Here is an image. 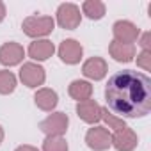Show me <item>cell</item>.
<instances>
[{
    "mask_svg": "<svg viewBox=\"0 0 151 151\" xmlns=\"http://www.w3.org/2000/svg\"><path fill=\"white\" fill-rule=\"evenodd\" d=\"M77 114L82 121L89 123V124H96L98 121H101V107L94 101V100H86V101H78L77 105Z\"/></svg>",
    "mask_w": 151,
    "mask_h": 151,
    "instance_id": "obj_11",
    "label": "cell"
},
{
    "mask_svg": "<svg viewBox=\"0 0 151 151\" xmlns=\"http://www.w3.org/2000/svg\"><path fill=\"white\" fill-rule=\"evenodd\" d=\"M45 78H46V75H45L43 66H39L36 62H25L20 69V80L30 89H36V87L43 86Z\"/></svg>",
    "mask_w": 151,
    "mask_h": 151,
    "instance_id": "obj_5",
    "label": "cell"
},
{
    "mask_svg": "<svg viewBox=\"0 0 151 151\" xmlns=\"http://www.w3.org/2000/svg\"><path fill=\"white\" fill-rule=\"evenodd\" d=\"M68 124L69 117L64 112H53L39 123V128L43 133H46V137H62L68 130Z\"/></svg>",
    "mask_w": 151,
    "mask_h": 151,
    "instance_id": "obj_3",
    "label": "cell"
},
{
    "mask_svg": "<svg viewBox=\"0 0 151 151\" xmlns=\"http://www.w3.org/2000/svg\"><path fill=\"white\" fill-rule=\"evenodd\" d=\"M16 89V77L11 71H0V94H11Z\"/></svg>",
    "mask_w": 151,
    "mask_h": 151,
    "instance_id": "obj_18",
    "label": "cell"
},
{
    "mask_svg": "<svg viewBox=\"0 0 151 151\" xmlns=\"http://www.w3.org/2000/svg\"><path fill=\"white\" fill-rule=\"evenodd\" d=\"M25 57V50L22 45L11 41V43H6L0 46V62L4 66H16L23 60Z\"/></svg>",
    "mask_w": 151,
    "mask_h": 151,
    "instance_id": "obj_10",
    "label": "cell"
},
{
    "mask_svg": "<svg viewBox=\"0 0 151 151\" xmlns=\"http://www.w3.org/2000/svg\"><path fill=\"white\" fill-rule=\"evenodd\" d=\"M149 37H151L149 32H144V34H142V37H140V46H142V50H149Z\"/></svg>",
    "mask_w": 151,
    "mask_h": 151,
    "instance_id": "obj_22",
    "label": "cell"
},
{
    "mask_svg": "<svg viewBox=\"0 0 151 151\" xmlns=\"http://www.w3.org/2000/svg\"><path fill=\"white\" fill-rule=\"evenodd\" d=\"M4 18H6V6L4 2H0V23L4 22Z\"/></svg>",
    "mask_w": 151,
    "mask_h": 151,
    "instance_id": "obj_24",
    "label": "cell"
},
{
    "mask_svg": "<svg viewBox=\"0 0 151 151\" xmlns=\"http://www.w3.org/2000/svg\"><path fill=\"white\" fill-rule=\"evenodd\" d=\"M14 151H39L37 147H34V146H29V144H25V146H20V147H16Z\"/></svg>",
    "mask_w": 151,
    "mask_h": 151,
    "instance_id": "obj_23",
    "label": "cell"
},
{
    "mask_svg": "<svg viewBox=\"0 0 151 151\" xmlns=\"http://www.w3.org/2000/svg\"><path fill=\"white\" fill-rule=\"evenodd\" d=\"M86 144L94 151H105L112 146V133L105 126H94L86 133Z\"/></svg>",
    "mask_w": 151,
    "mask_h": 151,
    "instance_id": "obj_6",
    "label": "cell"
},
{
    "mask_svg": "<svg viewBox=\"0 0 151 151\" xmlns=\"http://www.w3.org/2000/svg\"><path fill=\"white\" fill-rule=\"evenodd\" d=\"M69 96L77 101H86V100H91V94H93V86L86 80H73L69 84Z\"/></svg>",
    "mask_w": 151,
    "mask_h": 151,
    "instance_id": "obj_16",
    "label": "cell"
},
{
    "mask_svg": "<svg viewBox=\"0 0 151 151\" xmlns=\"http://www.w3.org/2000/svg\"><path fill=\"white\" fill-rule=\"evenodd\" d=\"M2 140H4V128L0 126V144H2Z\"/></svg>",
    "mask_w": 151,
    "mask_h": 151,
    "instance_id": "obj_25",
    "label": "cell"
},
{
    "mask_svg": "<svg viewBox=\"0 0 151 151\" xmlns=\"http://www.w3.org/2000/svg\"><path fill=\"white\" fill-rule=\"evenodd\" d=\"M109 53L117 60V62H130L135 57V46L133 45H124V43H117L112 41L109 45Z\"/></svg>",
    "mask_w": 151,
    "mask_h": 151,
    "instance_id": "obj_15",
    "label": "cell"
},
{
    "mask_svg": "<svg viewBox=\"0 0 151 151\" xmlns=\"http://www.w3.org/2000/svg\"><path fill=\"white\" fill-rule=\"evenodd\" d=\"M139 144V137L132 128H123L112 135V146L117 151H133Z\"/></svg>",
    "mask_w": 151,
    "mask_h": 151,
    "instance_id": "obj_9",
    "label": "cell"
},
{
    "mask_svg": "<svg viewBox=\"0 0 151 151\" xmlns=\"http://www.w3.org/2000/svg\"><path fill=\"white\" fill-rule=\"evenodd\" d=\"M105 101L107 109L121 119L144 117L151 110V80L133 69L117 71L107 82Z\"/></svg>",
    "mask_w": 151,
    "mask_h": 151,
    "instance_id": "obj_1",
    "label": "cell"
},
{
    "mask_svg": "<svg viewBox=\"0 0 151 151\" xmlns=\"http://www.w3.org/2000/svg\"><path fill=\"white\" fill-rule=\"evenodd\" d=\"M43 151H68V142L64 137H46L43 142Z\"/></svg>",
    "mask_w": 151,
    "mask_h": 151,
    "instance_id": "obj_19",
    "label": "cell"
},
{
    "mask_svg": "<svg viewBox=\"0 0 151 151\" xmlns=\"http://www.w3.org/2000/svg\"><path fill=\"white\" fill-rule=\"evenodd\" d=\"M34 103H36L41 110L52 112V110L57 107V103H59V96H57V93H55L53 89L43 87V89H39V91L34 94Z\"/></svg>",
    "mask_w": 151,
    "mask_h": 151,
    "instance_id": "obj_14",
    "label": "cell"
},
{
    "mask_svg": "<svg viewBox=\"0 0 151 151\" xmlns=\"http://www.w3.org/2000/svg\"><path fill=\"white\" fill-rule=\"evenodd\" d=\"M82 22V14L80 9L75 4H60L57 9V23L66 29V30H73L77 29Z\"/></svg>",
    "mask_w": 151,
    "mask_h": 151,
    "instance_id": "obj_4",
    "label": "cell"
},
{
    "mask_svg": "<svg viewBox=\"0 0 151 151\" xmlns=\"http://www.w3.org/2000/svg\"><path fill=\"white\" fill-rule=\"evenodd\" d=\"M101 119L107 123V126H109V128H112V130H116V132H119V130L126 128V123H124L121 117H116L114 114H110V112H109V109H101Z\"/></svg>",
    "mask_w": 151,
    "mask_h": 151,
    "instance_id": "obj_20",
    "label": "cell"
},
{
    "mask_svg": "<svg viewBox=\"0 0 151 151\" xmlns=\"http://www.w3.org/2000/svg\"><path fill=\"white\" fill-rule=\"evenodd\" d=\"M84 48L77 39H64L59 46V57L66 64H78L82 59Z\"/></svg>",
    "mask_w": 151,
    "mask_h": 151,
    "instance_id": "obj_8",
    "label": "cell"
},
{
    "mask_svg": "<svg viewBox=\"0 0 151 151\" xmlns=\"http://www.w3.org/2000/svg\"><path fill=\"white\" fill-rule=\"evenodd\" d=\"M107 71H109L107 62L101 57H91L82 66V73L86 75L87 78H91V80H101V78H105Z\"/></svg>",
    "mask_w": 151,
    "mask_h": 151,
    "instance_id": "obj_12",
    "label": "cell"
},
{
    "mask_svg": "<svg viewBox=\"0 0 151 151\" xmlns=\"http://www.w3.org/2000/svg\"><path fill=\"white\" fill-rule=\"evenodd\" d=\"M137 66H140L144 71L151 69V50H142L137 55Z\"/></svg>",
    "mask_w": 151,
    "mask_h": 151,
    "instance_id": "obj_21",
    "label": "cell"
},
{
    "mask_svg": "<svg viewBox=\"0 0 151 151\" xmlns=\"http://www.w3.org/2000/svg\"><path fill=\"white\" fill-rule=\"evenodd\" d=\"M114 32V41L117 43H124V45H133L137 41V37L140 36V30L137 25H133L128 20H119L114 23L112 27Z\"/></svg>",
    "mask_w": 151,
    "mask_h": 151,
    "instance_id": "obj_7",
    "label": "cell"
},
{
    "mask_svg": "<svg viewBox=\"0 0 151 151\" xmlns=\"http://www.w3.org/2000/svg\"><path fill=\"white\" fill-rule=\"evenodd\" d=\"M55 27L52 16H29L23 20L22 29L29 37H43L48 36Z\"/></svg>",
    "mask_w": 151,
    "mask_h": 151,
    "instance_id": "obj_2",
    "label": "cell"
},
{
    "mask_svg": "<svg viewBox=\"0 0 151 151\" xmlns=\"http://www.w3.org/2000/svg\"><path fill=\"white\" fill-rule=\"evenodd\" d=\"M82 11L91 20H101L105 16V4L100 0H87L82 4Z\"/></svg>",
    "mask_w": 151,
    "mask_h": 151,
    "instance_id": "obj_17",
    "label": "cell"
},
{
    "mask_svg": "<svg viewBox=\"0 0 151 151\" xmlns=\"http://www.w3.org/2000/svg\"><path fill=\"white\" fill-rule=\"evenodd\" d=\"M53 52H55V46L48 39H36L29 46V55L34 60H46L53 55Z\"/></svg>",
    "mask_w": 151,
    "mask_h": 151,
    "instance_id": "obj_13",
    "label": "cell"
}]
</instances>
